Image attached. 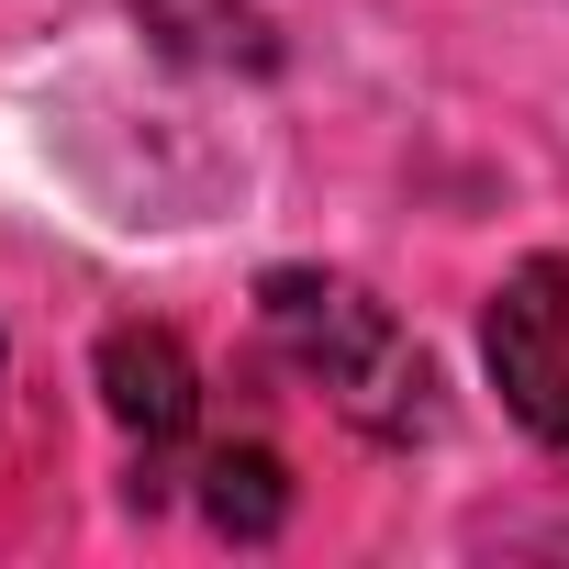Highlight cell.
<instances>
[{
  "label": "cell",
  "mask_w": 569,
  "mask_h": 569,
  "mask_svg": "<svg viewBox=\"0 0 569 569\" xmlns=\"http://www.w3.org/2000/svg\"><path fill=\"white\" fill-rule=\"evenodd\" d=\"M190 480H201L212 536H234V547H268L279 525H291V469H279L268 447H201Z\"/></svg>",
  "instance_id": "obj_5"
},
{
  "label": "cell",
  "mask_w": 569,
  "mask_h": 569,
  "mask_svg": "<svg viewBox=\"0 0 569 569\" xmlns=\"http://www.w3.org/2000/svg\"><path fill=\"white\" fill-rule=\"evenodd\" d=\"M257 313H268V347L291 358L369 447H425L436 436V413H447L436 402V358L413 347V325L380 291H358L336 268H268Z\"/></svg>",
  "instance_id": "obj_1"
},
{
  "label": "cell",
  "mask_w": 569,
  "mask_h": 569,
  "mask_svg": "<svg viewBox=\"0 0 569 569\" xmlns=\"http://www.w3.org/2000/svg\"><path fill=\"white\" fill-rule=\"evenodd\" d=\"M134 23L157 34V57L179 68H268V12L257 0H134Z\"/></svg>",
  "instance_id": "obj_4"
},
{
  "label": "cell",
  "mask_w": 569,
  "mask_h": 569,
  "mask_svg": "<svg viewBox=\"0 0 569 569\" xmlns=\"http://www.w3.org/2000/svg\"><path fill=\"white\" fill-rule=\"evenodd\" d=\"M480 358H491L502 402H513L547 447H569V257H525L502 291H491Z\"/></svg>",
  "instance_id": "obj_3"
},
{
  "label": "cell",
  "mask_w": 569,
  "mask_h": 569,
  "mask_svg": "<svg viewBox=\"0 0 569 569\" xmlns=\"http://www.w3.org/2000/svg\"><path fill=\"white\" fill-rule=\"evenodd\" d=\"M101 402L134 447V502H157L179 469H190V436H201V369L168 325H112L101 336Z\"/></svg>",
  "instance_id": "obj_2"
}]
</instances>
